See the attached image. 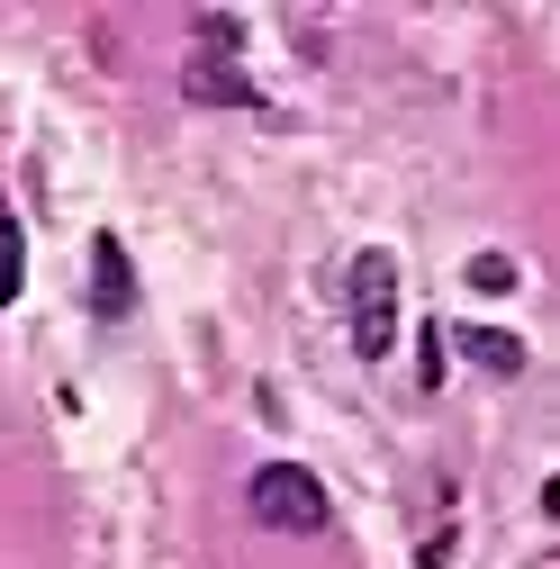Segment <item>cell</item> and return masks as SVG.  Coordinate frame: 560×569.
Masks as SVG:
<instances>
[{
	"label": "cell",
	"instance_id": "obj_2",
	"mask_svg": "<svg viewBox=\"0 0 560 569\" xmlns=\"http://www.w3.org/2000/svg\"><path fill=\"white\" fill-rule=\"evenodd\" d=\"M343 317H353V352L362 362H389L398 352V253H353L343 271Z\"/></svg>",
	"mask_w": 560,
	"mask_h": 569
},
{
	"label": "cell",
	"instance_id": "obj_3",
	"mask_svg": "<svg viewBox=\"0 0 560 569\" xmlns=\"http://www.w3.org/2000/svg\"><path fill=\"white\" fill-rule=\"evenodd\" d=\"M181 100H190V109H271V100L236 73V54H190V63H181Z\"/></svg>",
	"mask_w": 560,
	"mask_h": 569
},
{
	"label": "cell",
	"instance_id": "obj_4",
	"mask_svg": "<svg viewBox=\"0 0 560 569\" xmlns=\"http://www.w3.org/2000/svg\"><path fill=\"white\" fill-rule=\"evenodd\" d=\"M91 317L100 326H127L136 317V262L118 236H91Z\"/></svg>",
	"mask_w": 560,
	"mask_h": 569
},
{
	"label": "cell",
	"instance_id": "obj_7",
	"mask_svg": "<svg viewBox=\"0 0 560 569\" xmlns=\"http://www.w3.org/2000/svg\"><path fill=\"white\" fill-rule=\"evenodd\" d=\"M461 280H470L479 299H507V290H524V271H516L507 253H470V271H461Z\"/></svg>",
	"mask_w": 560,
	"mask_h": 569
},
{
	"label": "cell",
	"instance_id": "obj_1",
	"mask_svg": "<svg viewBox=\"0 0 560 569\" xmlns=\"http://www.w3.org/2000/svg\"><path fill=\"white\" fill-rule=\"evenodd\" d=\"M244 507H253L262 533H299V542L334 533V497H326V479H317L308 461H262V470L244 479Z\"/></svg>",
	"mask_w": 560,
	"mask_h": 569
},
{
	"label": "cell",
	"instance_id": "obj_5",
	"mask_svg": "<svg viewBox=\"0 0 560 569\" xmlns=\"http://www.w3.org/2000/svg\"><path fill=\"white\" fill-rule=\"evenodd\" d=\"M452 343L470 352V362H479L488 380H516V371H524V343H516V335H498V326H461Z\"/></svg>",
	"mask_w": 560,
	"mask_h": 569
},
{
	"label": "cell",
	"instance_id": "obj_8",
	"mask_svg": "<svg viewBox=\"0 0 560 569\" xmlns=\"http://www.w3.org/2000/svg\"><path fill=\"white\" fill-rule=\"evenodd\" d=\"M190 28H199V46H208V54H236V46H244V19H236V10H199Z\"/></svg>",
	"mask_w": 560,
	"mask_h": 569
},
{
	"label": "cell",
	"instance_id": "obj_6",
	"mask_svg": "<svg viewBox=\"0 0 560 569\" xmlns=\"http://www.w3.org/2000/svg\"><path fill=\"white\" fill-rule=\"evenodd\" d=\"M28 290V236H19V208H0V308Z\"/></svg>",
	"mask_w": 560,
	"mask_h": 569
}]
</instances>
